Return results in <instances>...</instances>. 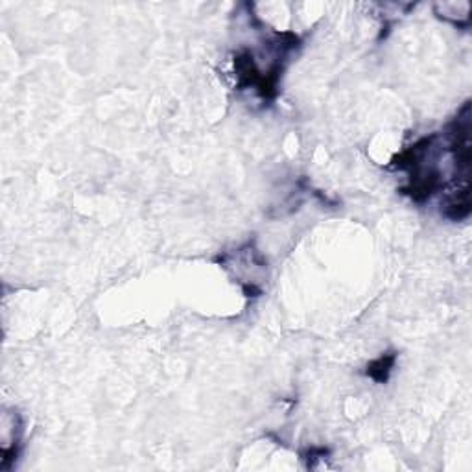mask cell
Here are the masks:
<instances>
[{
  "instance_id": "1",
  "label": "cell",
  "mask_w": 472,
  "mask_h": 472,
  "mask_svg": "<svg viewBox=\"0 0 472 472\" xmlns=\"http://www.w3.org/2000/svg\"><path fill=\"white\" fill-rule=\"evenodd\" d=\"M395 360H397V356L393 353L382 354L380 358H377V360L371 362V364L367 366V377H371L373 380L378 384L388 382L391 369H393V366H395Z\"/></svg>"
}]
</instances>
